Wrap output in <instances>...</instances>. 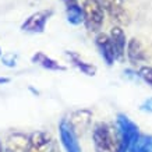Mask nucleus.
Segmentation results:
<instances>
[{"mask_svg":"<svg viewBox=\"0 0 152 152\" xmlns=\"http://www.w3.org/2000/svg\"><path fill=\"white\" fill-rule=\"evenodd\" d=\"M92 142L96 152H117L120 147L119 129L107 123H98L92 131Z\"/></svg>","mask_w":152,"mask_h":152,"instance_id":"f257e3e1","label":"nucleus"},{"mask_svg":"<svg viewBox=\"0 0 152 152\" xmlns=\"http://www.w3.org/2000/svg\"><path fill=\"white\" fill-rule=\"evenodd\" d=\"M117 129L120 133V147L117 152H129L140 137V131L137 124L131 121L126 115H117Z\"/></svg>","mask_w":152,"mask_h":152,"instance_id":"f03ea898","label":"nucleus"},{"mask_svg":"<svg viewBox=\"0 0 152 152\" xmlns=\"http://www.w3.org/2000/svg\"><path fill=\"white\" fill-rule=\"evenodd\" d=\"M84 24L89 31H98L105 20V9L99 0H85L83 4Z\"/></svg>","mask_w":152,"mask_h":152,"instance_id":"7ed1b4c3","label":"nucleus"},{"mask_svg":"<svg viewBox=\"0 0 152 152\" xmlns=\"http://www.w3.org/2000/svg\"><path fill=\"white\" fill-rule=\"evenodd\" d=\"M28 152H60V149L49 133L37 131L28 137Z\"/></svg>","mask_w":152,"mask_h":152,"instance_id":"20e7f679","label":"nucleus"},{"mask_svg":"<svg viewBox=\"0 0 152 152\" xmlns=\"http://www.w3.org/2000/svg\"><path fill=\"white\" fill-rule=\"evenodd\" d=\"M59 134H60V141L64 147L66 152H83L78 142V135L73 130L71 124L69 123L67 119H63L59 123Z\"/></svg>","mask_w":152,"mask_h":152,"instance_id":"39448f33","label":"nucleus"},{"mask_svg":"<svg viewBox=\"0 0 152 152\" xmlns=\"http://www.w3.org/2000/svg\"><path fill=\"white\" fill-rule=\"evenodd\" d=\"M52 14H53V10H41V11L29 15L21 25V29L24 32H29V34L43 32L45 31V25H46L48 20L52 17Z\"/></svg>","mask_w":152,"mask_h":152,"instance_id":"423d86ee","label":"nucleus"},{"mask_svg":"<svg viewBox=\"0 0 152 152\" xmlns=\"http://www.w3.org/2000/svg\"><path fill=\"white\" fill-rule=\"evenodd\" d=\"M103 6L105 11L116 23L127 24L129 23V14L124 7V0H99Z\"/></svg>","mask_w":152,"mask_h":152,"instance_id":"0eeeda50","label":"nucleus"},{"mask_svg":"<svg viewBox=\"0 0 152 152\" xmlns=\"http://www.w3.org/2000/svg\"><path fill=\"white\" fill-rule=\"evenodd\" d=\"M69 123L71 124L73 130L77 133V135H81L89 129L91 126V120H92V113L87 109H81V110H75L67 117Z\"/></svg>","mask_w":152,"mask_h":152,"instance_id":"6e6552de","label":"nucleus"},{"mask_svg":"<svg viewBox=\"0 0 152 152\" xmlns=\"http://www.w3.org/2000/svg\"><path fill=\"white\" fill-rule=\"evenodd\" d=\"M95 43H96L98 49L101 52V55L106 64L107 66L113 64L117 57H116V52H115V48H113V43H112L110 35H106L103 32L98 34L96 38H95Z\"/></svg>","mask_w":152,"mask_h":152,"instance_id":"1a4fd4ad","label":"nucleus"},{"mask_svg":"<svg viewBox=\"0 0 152 152\" xmlns=\"http://www.w3.org/2000/svg\"><path fill=\"white\" fill-rule=\"evenodd\" d=\"M110 39L113 43V48H115L116 57L119 60H123L124 52L127 49V39H126L124 31L120 27H113L110 29Z\"/></svg>","mask_w":152,"mask_h":152,"instance_id":"9d476101","label":"nucleus"},{"mask_svg":"<svg viewBox=\"0 0 152 152\" xmlns=\"http://www.w3.org/2000/svg\"><path fill=\"white\" fill-rule=\"evenodd\" d=\"M127 57H129L130 63L134 66L142 63L144 60L147 59L145 56V50H144V46L141 45V42L138 39H130L129 43H127Z\"/></svg>","mask_w":152,"mask_h":152,"instance_id":"9b49d317","label":"nucleus"},{"mask_svg":"<svg viewBox=\"0 0 152 152\" xmlns=\"http://www.w3.org/2000/svg\"><path fill=\"white\" fill-rule=\"evenodd\" d=\"M31 60H32V63L41 66V67H43V69H46V70H50V71H66L67 70L66 66H61L59 61L53 60L52 57L46 56L45 53H42V52H37L32 56Z\"/></svg>","mask_w":152,"mask_h":152,"instance_id":"f8f14e48","label":"nucleus"},{"mask_svg":"<svg viewBox=\"0 0 152 152\" xmlns=\"http://www.w3.org/2000/svg\"><path fill=\"white\" fill-rule=\"evenodd\" d=\"M4 152H28V138L23 134H11L4 147Z\"/></svg>","mask_w":152,"mask_h":152,"instance_id":"ddd939ff","label":"nucleus"},{"mask_svg":"<svg viewBox=\"0 0 152 152\" xmlns=\"http://www.w3.org/2000/svg\"><path fill=\"white\" fill-rule=\"evenodd\" d=\"M66 55L70 57L71 63H73V64L75 66V67H77L81 73L85 74V75L92 77V75H95V74H96V67H95L94 64H91V63L84 61L78 53H75V52H66Z\"/></svg>","mask_w":152,"mask_h":152,"instance_id":"4468645a","label":"nucleus"},{"mask_svg":"<svg viewBox=\"0 0 152 152\" xmlns=\"http://www.w3.org/2000/svg\"><path fill=\"white\" fill-rule=\"evenodd\" d=\"M66 14H67V21L71 25H80V24L84 23V10L78 3L67 6L66 7Z\"/></svg>","mask_w":152,"mask_h":152,"instance_id":"2eb2a0df","label":"nucleus"},{"mask_svg":"<svg viewBox=\"0 0 152 152\" xmlns=\"http://www.w3.org/2000/svg\"><path fill=\"white\" fill-rule=\"evenodd\" d=\"M129 152H152V135H140Z\"/></svg>","mask_w":152,"mask_h":152,"instance_id":"dca6fc26","label":"nucleus"},{"mask_svg":"<svg viewBox=\"0 0 152 152\" xmlns=\"http://www.w3.org/2000/svg\"><path fill=\"white\" fill-rule=\"evenodd\" d=\"M138 75L145 81V83L149 84L152 87V67L151 66H142L138 71Z\"/></svg>","mask_w":152,"mask_h":152,"instance_id":"f3484780","label":"nucleus"},{"mask_svg":"<svg viewBox=\"0 0 152 152\" xmlns=\"http://www.w3.org/2000/svg\"><path fill=\"white\" fill-rule=\"evenodd\" d=\"M1 63L4 66H7V67H15V64H17V57H15V55H13V53H7V55H4L1 57Z\"/></svg>","mask_w":152,"mask_h":152,"instance_id":"a211bd4d","label":"nucleus"},{"mask_svg":"<svg viewBox=\"0 0 152 152\" xmlns=\"http://www.w3.org/2000/svg\"><path fill=\"white\" fill-rule=\"evenodd\" d=\"M140 109L144 112H148V113H152V98H149V99L144 102L142 105L140 106Z\"/></svg>","mask_w":152,"mask_h":152,"instance_id":"6ab92c4d","label":"nucleus"},{"mask_svg":"<svg viewBox=\"0 0 152 152\" xmlns=\"http://www.w3.org/2000/svg\"><path fill=\"white\" fill-rule=\"evenodd\" d=\"M63 1H64L66 7H67V6H71V4H77V3H78V0H63Z\"/></svg>","mask_w":152,"mask_h":152,"instance_id":"aec40b11","label":"nucleus"},{"mask_svg":"<svg viewBox=\"0 0 152 152\" xmlns=\"http://www.w3.org/2000/svg\"><path fill=\"white\" fill-rule=\"evenodd\" d=\"M7 83H10L9 77H0V84H7Z\"/></svg>","mask_w":152,"mask_h":152,"instance_id":"412c9836","label":"nucleus"},{"mask_svg":"<svg viewBox=\"0 0 152 152\" xmlns=\"http://www.w3.org/2000/svg\"><path fill=\"white\" fill-rule=\"evenodd\" d=\"M0 152H4L3 151V147H1V142H0Z\"/></svg>","mask_w":152,"mask_h":152,"instance_id":"4be33fe9","label":"nucleus"},{"mask_svg":"<svg viewBox=\"0 0 152 152\" xmlns=\"http://www.w3.org/2000/svg\"><path fill=\"white\" fill-rule=\"evenodd\" d=\"M0 56H1V49H0Z\"/></svg>","mask_w":152,"mask_h":152,"instance_id":"5701e85b","label":"nucleus"},{"mask_svg":"<svg viewBox=\"0 0 152 152\" xmlns=\"http://www.w3.org/2000/svg\"><path fill=\"white\" fill-rule=\"evenodd\" d=\"M32 1H38V0H32Z\"/></svg>","mask_w":152,"mask_h":152,"instance_id":"b1692460","label":"nucleus"}]
</instances>
